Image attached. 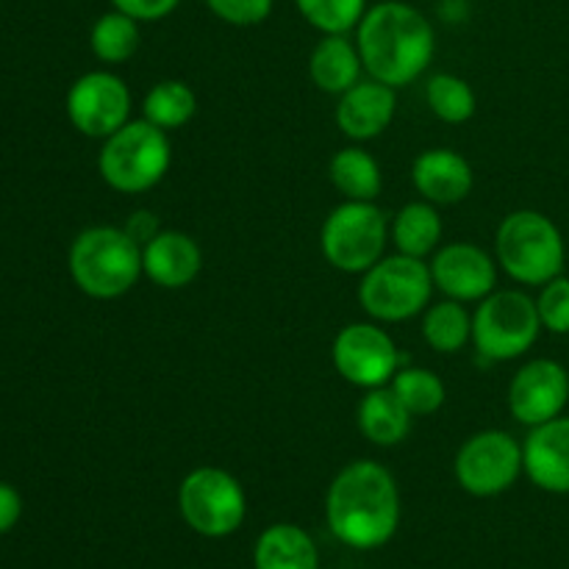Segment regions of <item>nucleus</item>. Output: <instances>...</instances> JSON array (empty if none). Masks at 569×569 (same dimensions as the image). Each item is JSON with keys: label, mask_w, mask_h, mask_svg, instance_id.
Here are the masks:
<instances>
[{"label": "nucleus", "mask_w": 569, "mask_h": 569, "mask_svg": "<svg viewBox=\"0 0 569 569\" xmlns=\"http://www.w3.org/2000/svg\"><path fill=\"white\" fill-rule=\"evenodd\" d=\"M326 522L350 550H378L400 528V489L392 472L370 459L350 461L326 495Z\"/></svg>", "instance_id": "obj_1"}, {"label": "nucleus", "mask_w": 569, "mask_h": 569, "mask_svg": "<svg viewBox=\"0 0 569 569\" xmlns=\"http://www.w3.org/2000/svg\"><path fill=\"white\" fill-rule=\"evenodd\" d=\"M356 44L367 76L392 89H403L431 67L437 53V31L417 6L403 0H381L361 17Z\"/></svg>", "instance_id": "obj_2"}, {"label": "nucleus", "mask_w": 569, "mask_h": 569, "mask_svg": "<svg viewBox=\"0 0 569 569\" xmlns=\"http://www.w3.org/2000/svg\"><path fill=\"white\" fill-rule=\"evenodd\" d=\"M67 267L72 283L87 298L117 300L144 276L142 244L126 228L92 226L72 239Z\"/></svg>", "instance_id": "obj_3"}, {"label": "nucleus", "mask_w": 569, "mask_h": 569, "mask_svg": "<svg viewBox=\"0 0 569 569\" xmlns=\"http://www.w3.org/2000/svg\"><path fill=\"white\" fill-rule=\"evenodd\" d=\"M495 259L511 281L522 287H545L565 272V237L542 211H511L495 233Z\"/></svg>", "instance_id": "obj_4"}, {"label": "nucleus", "mask_w": 569, "mask_h": 569, "mask_svg": "<svg viewBox=\"0 0 569 569\" xmlns=\"http://www.w3.org/2000/svg\"><path fill=\"white\" fill-rule=\"evenodd\" d=\"M172 164V144L167 131L153 122L131 120L103 139L98 153V172L109 189L120 194L150 192L164 181Z\"/></svg>", "instance_id": "obj_5"}, {"label": "nucleus", "mask_w": 569, "mask_h": 569, "mask_svg": "<svg viewBox=\"0 0 569 569\" xmlns=\"http://www.w3.org/2000/svg\"><path fill=\"white\" fill-rule=\"evenodd\" d=\"M433 292L437 287L426 259L395 253L376 261L361 276L359 303L370 320L389 326L420 317L431 306Z\"/></svg>", "instance_id": "obj_6"}, {"label": "nucleus", "mask_w": 569, "mask_h": 569, "mask_svg": "<svg viewBox=\"0 0 569 569\" xmlns=\"http://www.w3.org/2000/svg\"><path fill=\"white\" fill-rule=\"evenodd\" d=\"M387 242L389 217L376 200H345L320 228L322 259L348 276H365L383 259Z\"/></svg>", "instance_id": "obj_7"}, {"label": "nucleus", "mask_w": 569, "mask_h": 569, "mask_svg": "<svg viewBox=\"0 0 569 569\" xmlns=\"http://www.w3.org/2000/svg\"><path fill=\"white\" fill-rule=\"evenodd\" d=\"M542 333L537 300L520 289H495L472 315V345L487 361H515Z\"/></svg>", "instance_id": "obj_8"}, {"label": "nucleus", "mask_w": 569, "mask_h": 569, "mask_svg": "<svg viewBox=\"0 0 569 569\" xmlns=\"http://www.w3.org/2000/svg\"><path fill=\"white\" fill-rule=\"evenodd\" d=\"M178 511L198 537L226 539L242 528L248 498L237 478L220 467H198L178 487Z\"/></svg>", "instance_id": "obj_9"}, {"label": "nucleus", "mask_w": 569, "mask_h": 569, "mask_svg": "<svg viewBox=\"0 0 569 569\" xmlns=\"http://www.w3.org/2000/svg\"><path fill=\"white\" fill-rule=\"evenodd\" d=\"M522 472V445L498 428L472 433L453 459L456 483L472 498L509 492Z\"/></svg>", "instance_id": "obj_10"}, {"label": "nucleus", "mask_w": 569, "mask_h": 569, "mask_svg": "<svg viewBox=\"0 0 569 569\" xmlns=\"http://www.w3.org/2000/svg\"><path fill=\"white\" fill-rule=\"evenodd\" d=\"M331 361L339 376L359 389L387 387L403 367L398 345L381 322H350L333 337Z\"/></svg>", "instance_id": "obj_11"}, {"label": "nucleus", "mask_w": 569, "mask_h": 569, "mask_svg": "<svg viewBox=\"0 0 569 569\" xmlns=\"http://www.w3.org/2000/svg\"><path fill=\"white\" fill-rule=\"evenodd\" d=\"M131 89L117 72H83L67 89L64 111L70 126L89 139H109L131 122Z\"/></svg>", "instance_id": "obj_12"}, {"label": "nucleus", "mask_w": 569, "mask_h": 569, "mask_svg": "<svg viewBox=\"0 0 569 569\" xmlns=\"http://www.w3.org/2000/svg\"><path fill=\"white\" fill-rule=\"evenodd\" d=\"M511 417L520 426L537 428L565 415L569 403V372L553 359H533L515 372L509 383Z\"/></svg>", "instance_id": "obj_13"}, {"label": "nucleus", "mask_w": 569, "mask_h": 569, "mask_svg": "<svg viewBox=\"0 0 569 569\" xmlns=\"http://www.w3.org/2000/svg\"><path fill=\"white\" fill-rule=\"evenodd\" d=\"M428 267L437 292L459 303H481L498 289V259L476 242L442 244Z\"/></svg>", "instance_id": "obj_14"}, {"label": "nucleus", "mask_w": 569, "mask_h": 569, "mask_svg": "<svg viewBox=\"0 0 569 569\" xmlns=\"http://www.w3.org/2000/svg\"><path fill=\"white\" fill-rule=\"evenodd\" d=\"M395 114H398V89L376 78H361L337 100V126L353 142H370L381 137L395 122Z\"/></svg>", "instance_id": "obj_15"}, {"label": "nucleus", "mask_w": 569, "mask_h": 569, "mask_svg": "<svg viewBox=\"0 0 569 569\" xmlns=\"http://www.w3.org/2000/svg\"><path fill=\"white\" fill-rule=\"evenodd\" d=\"M522 470L542 492L569 495V417H553L528 431Z\"/></svg>", "instance_id": "obj_16"}, {"label": "nucleus", "mask_w": 569, "mask_h": 569, "mask_svg": "<svg viewBox=\"0 0 569 569\" xmlns=\"http://www.w3.org/2000/svg\"><path fill=\"white\" fill-rule=\"evenodd\" d=\"M203 270V250L198 239L176 228H161L150 242L142 244L144 278L161 289H187Z\"/></svg>", "instance_id": "obj_17"}, {"label": "nucleus", "mask_w": 569, "mask_h": 569, "mask_svg": "<svg viewBox=\"0 0 569 569\" xmlns=\"http://www.w3.org/2000/svg\"><path fill=\"white\" fill-rule=\"evenodd\" d=\"M411 183L422 200L433 206H453L470 198L476 172L470 161L450 148L422 150L411 164Z\"/></svg>", "instance_id": "obj_18"}, {"label": "nucleus", "mask_w": 569, "mask_h": 569, "mask_svg": "<svg viewBox=\"0 0 569 569\" xmlns=\"http://www.w3.org/2000/svg\"><path fill=\"white\" fill-rule=\"evenodd\" d=\"M365 61L359 44L350 33H328L315 44L309 56V78L320 92L345 94L353 83L361 81Z\"/></svg>", "instance_id": "obj_19"}, {"label": "nucleus", "mask_w": 569, "mask_h": 569, "mask_svg": "<svg viewBox=\"0 0 569 569\" xmlns=\"http://www.w3.org/2000/svg\"><path fill=\"white\" fill-rule=\"evenodd\" d=\"M356 417H359L361 437L376 448H395V445L406 442L411 433V422H415V415L406 409L403 400L395 395L389 383L367 389Z\"/></svg>", "instance_id": "obj_20"}, {"label": "nucleus", "mask_w": 569, "mask_h": 569, "mask_svg": "<svg viewBox=\"0 0 569 569\" xmlns=\"http://www.w3.org/2000/svg\"><path fill=\"white\" fill-rule=\"evenodd\" d=\"M253 569H320V550L295 522L264 528L253 545Z\"/></svg>", "instance_id": "obj_21"}, {"label": "nucleus", "mask_w": 569, "mask_h": 569, "mask_svg": "<svg viewBox=\"0 0 569 569\" xmlns=\"http://www.w3.org/2000/svg\"><path fill=\"white\" fill-rule=\"evenodd\" d=\"M389 242L398 248V253L411 256V259H426L437 253L442 242V217L437 206L422 198L406 203L389 222Z\"/></svg>", "instance_id": "obj_22"}, {"label": "nucleus", "mask_w": 569, "mask_h": 569, "mask_svg": "<svg viewBox=\"0 0 569 569\" xmlns=\"http://www.w3.org/2000/svg\"><path fill=\"white\" fill-rule=\"evenodd\" d=\"M328 178L345 200H376L383 189V172L370 150L350 144L333 153Z\"/></svg>", "instance_id": "obj_23"}, {"label": "nucleus", "mask_w": 569, "mask_h": 569, "mask_svg": "<svg viewBox=\"0 0 569 569\" xmlns=\"http://www.w3.org/2000/svg\"><path fill=\"white\" fill-rule=\"evenodd\" d=\"M420 331L428 348L453 356L472 342V315L467 311V303L459 300H437L422 311Z\"/></svg>", "instance_id": "obj_24"}, {"label": "nucleus", "mask_w": 569, "mask_h": 569, "mask_svg": "<svg viewBox=\"0 0 569 569\" xmlns=\"http://www.w3.org/2000/svg\"><path fill=\"white\" fill-rule=\"evenodd\" d=\"M198 114V94L187 81L178 78H164L156 87L148 89L142 100V117L153 122L161 131H178V128L189 126Z\"/></svg>", "instance_id": "obj_25"}, {"label": "nucleus", "mask_w": 569, "mask_h": 569, "mask_svg": "<svg viewBox=\"0 0 569 569\" xmlns=\"http://www.w3.org/2000/svg\"><path fill=\"white\" fill-rule=\"evenodd\" d=\"M89 48H92L94 59L103 64H126L139 50V22L117 9L106 11L89 31Z\"/></svg>", "instance_id": "obj_26"}, {"label": "nucleus", "mask_w": 569, "mask_h": 569, "mask_svg": "<svg viewBox=\"0 0 569 569\" xmlns=\"http://www.w3.org/2000/svg\"><path fill=\"white\" fill-rule=\"evenodd\" d=\"M426 103L431 114L448 126H465L478 111L476 89L453 72H437L428 78Z\"/></svg>", "instance_id": "obj_27"}, {"label": "nucleus", "mask_w": 569, "mask_h": 569, "mask_svg": "<svg viewBox=\"0 0 569 569\" xmlns=\"http://www.w3.org/2000/svg\"><path fill=\"white\" fill-rule=\"evenodd\" d=\"M389 387L395 389V395L403 400V406L415 417L437 415L448 398L445 381L428 367H400Z\"/></svg>", "instance_id": "obj_28"}, {"label": "nucleus", "mask_w": 569, "mask_h": 569, "mask_svg": "<svg viewBox=\"0 0 569 569\" xmlns=\"http://www.w3.org/2000/svg\"><path fill=\"white\" fill-rule=\"evenodd\" d=\"M295 6H298L300 17L322 37L356 31L361 17L370 9L367 0H295Z\"/></svg>", "instance_id": "obj_29"}, {"label": "nucleus", "mask_w": 569, "mask_h": 569, "mask_svg": "<svg viewBox=\"0 0 569 569\" xmlns=\"http://www.w3.org/2000/svg\"><path fill=\"white\" fill-rule=\"evenodd\" d=\"M537 311L545 331L567 337L569 333V278L559 276L553 278V281L545 283V287H539Z\"/></svg>", "instance_id": "obj_30"}, {"label": "nucleus", "mask_w": 569, "mask_h": 569, "mask_svg": "<svg viewBox=\"0 0 569 569\" xmlns=\"http://www.w3.org/2000/svg\"><path fill=\"white\" fill-rule=\"evenodd\" d=\"M214 17L237 28L261 26L272 14L276 0H203Z\"/></svg>", "instance_id": "obj_31"}, {"label": "nucleus", "mask_w": 569, "mask_h": 569, "mask_svg": "<svg viewBox=\"0 0 569 569\" xmlns=\"http://www.w3.org/2000/svg\"><path fill=\"white\" fill-rule=\"evenodd\" d=\"M111 6L137 22H159L170 17L181 0H111Z\"/></svg>", "instance_id": "obj_32"}, {"label": "nucleus", "mask_w": 569, "mask_h": 569, "mask_svg": "<svg viewBox=\"0 0 569 569\" xmlns=\"http://www.w3.org/2000/svg\"><path fill=\"white\" fill-rule=\"evenodd\" d=\"M22 517V498L11 483L0 481V537L9 533Z\"/></svg>", "instance_id": "obj_33"}, {"label": "nucleus", "mask_w": 569, "mask_h": 569, "mask_svg": "<svg viewBox=\"0 0 569 569\" xmlns=\"http://www.w3.org/2000/svg\"><path fill=\"white\" fill-rule=\"evenodd\" d=\"M122 228H126V231L131 233L139 244L150 242V239L161 231V226H159V220H156L153 211H137V214H131V220H128Z\"/></svg>", "instance_id": "obj_34"}]
</instances>
